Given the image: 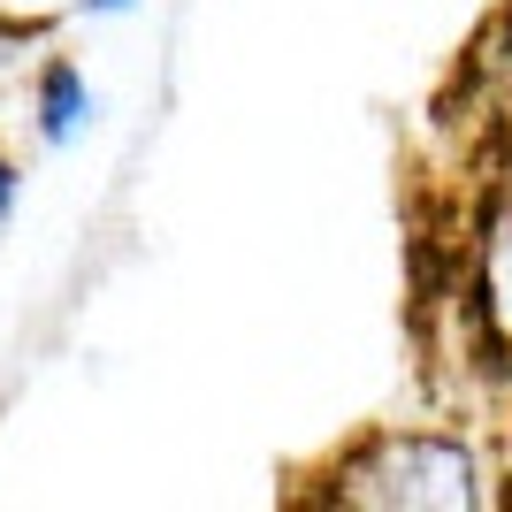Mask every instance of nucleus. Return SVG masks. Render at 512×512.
<instances>
[{"label":"nucleus","instance_id":"f257e3e1","mask_svg":"<svg viewBox=\"0 0 512 512\" xmlns=\"http://www.w3.org/2000/svg\"><path fill=\"white\" fill-rule=\"evenodd\" d=\"M92 123H100V92H92V77L69 62V54H46L39 77H31V130H39V146L69 153Z\"/></svg>","mask_w":512,"mask_h":512},{"label":"nucleus","instance_id":"7ed1b4c3","mask_svg":"<svg viewBox=\"0 0 512 512\" xmlns=\"http://www.w3.org/2000/svg\"><path fill=\"white\" fill-rule=\"evenodd\" d=\"M39 39V23H23V16H0V54H16V46Z\"/></svg>","mask_w":512,"mask_h":512},{"label":"nucleus","instance_id":"20e7f679","mask_svg":"<svg viewBox=\"0 0 512 512\" xmlns=\"http://www.w3.org/2000/svg\"><path fill=\"white\" fill-rule=\"evenodd\" d=\"M138 0H77V16H92V23H107V16H130Z\"/></svg>","mask_w":512,"mask_h":512},{"label":"nucleus","instance_id":"f03ea898","mask_svg":"<svg viewBox=\"0 0 512 512\" xmlns=\"http://www.w3.org/2000/svg\"><path fill=\"white\" fill-rule=\"evenodd\" d=\"M16 199H23V169H16V153L0 146V230L16 222Z\"/></svg>","mask_w":512,"mask_h":512}]
</instances>
